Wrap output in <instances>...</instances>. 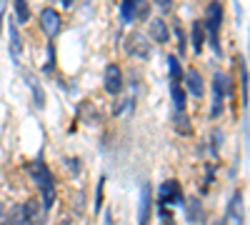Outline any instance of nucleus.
Segmentation results:
<instances>
[{
  "instance_id": "20e7f679",
  "label": "nucleus",
  "mask_w": 250,
  "mask_h": 225,
  "mask_svg": "<svg viewBox=\"0 0 250 225\" xmlns=\"http://www.w3.org/2000/svg\"><path fill=\"white\" fill-rule=\"evenodd\" d=\"M185 198H183V188H180V183L178 180H165L160 183V188H158V205H165V208H173V205H180Z\"/></svg>"
},
{
  "instance_id": "9d476101",
  "label": "nucleus",
  "mask_w": 250,
  "mask_h": 225,
  "mask_svg": "<svg viewBox=\"0 0 250 225\" xmlns=\"http://www.w3.org/2000/svg\"><path fill=\"white\" fill-rule=\"evenodd\" d=\"M185 93H190L195 98H203L205 95V83H203V75L198 70H188L185 73Z\"/></svg>"
},
{
  "instance_id": "7ed1b4c3",
  "label": "nucleus",
  "mask_w": 250,
  "mask_h": 225,
  "mask_svg": "<svg viewBox=\"0 0 250 225\" xmlns=\"http://www.w3.org/2000/svg\"><path fill=\"white\" fill-rule=\"evenodd\" d=\"M228 93H230L228 75H225V73H215V75H213V108H210V118H213V120L223 113V103H225Z\"/></svg>"
},
{
  "instance_id": "f03ea898",
  "label": "nucleus",
  "mask_w": 250,
  "mask_h": 225,
  "mask_svg": "<svg viewBox=\"0 0 250 225\" xmlns=\"http://www.w3.org/2000/svg\"><path fill=\"white\" fill-rule=\"evenodd\" d=\"M220 25H223V5L220 0H210L205 8V38H210V45L213 50L220 55Z\"/></svg>"
},
{
  "instance_id": "cd10ccee",
  "label": "nucleus",
  "mask_w": 250,
  "mask_h": 225,
  "mask_svg": "<svg viewBox=\"0 0 250 225\" xmlns=\"http://www.w3.org/2000/svg\"><path fill=\"white\" fill-rule=\"evenodd\" d=\"M5 8H8V0H0V28H3V18H5Z\"/></svg>"
},
{
  "instance_id": "f257e3e1",
  "label": "nucleus",
  "mask_w": 250,
  "mask_h": 225,
  "mask_svg": "<svg viewBox=\"0 0 250 225\" xmlns=\"http://www.w3.org/2000/svg\"><path fill=\"white\" fill-rule=\"evenodd\" d=\"M28 173H30V178L35 180V185L40 188V195H43V208H45V213L55 205V175H53V170L48 168V163L45 160H33V163H28Z\"/></svg>"
},
{
  "instance_id": "c756f323",
  "label": "nucleus",
  "mask_w": 250,
  "mask_h": 225,
  "mask_svg": "<svg viewBox=\"0 0 250 225\" xmlns=\"http://www.w3.org/2000/svg\"><path fill=\"white\" fill-rule=\"evenodd\" d=\"M60 5H62V8H70V5H73V0H60Z\"/></svg>"
},
{
  "instance_id": "2f4dec72",
  "label": "nucleus",
  "mask_w": 250,
  "mask_h": 225,
  "mask_svg": "<svg viewBox=\"0 0 250 225\" xmlns=\"http://www.w3.org/2000/svg\"><path fill=\"white\" fill-rule=\"evenodd\" d=\"M213 225H225V223H223V220H215V223H213Z\"/></svg>"
},
{
  "instance_id": "dca6fc26",
  "label": "nucleus",
  "mask_w": 250,
  "mask_h": 225,
  "mask_svg": "<svg viewBox=\"0 0 250 225\" xmlns=\"http://www.w3.org/2000/svg\"><path fill=\"white\" fill-rule=\"evenodd\" d=\"M140 3H143V0H123V3H120V20H123V23H130V20L138 15Z\"/></svg>"
},
{
  "instance_id": "a211bd4d",
  "label": "nucleus",
  "mask_w": 250,
  "mask_h": 225,
  "mask_svg": "<svg viewBox=\"0 0 250 225\" xmlns=\"http://www.w3.org/2000/svg\"><path fill=\"white\" fill-rule=\"evenodd\" d=\"M15 20L20 25L30 20V8H28V0H15Z\"/></svg>"
},
{
  "instance_id": "1a4fd4ad",
  "label": "nucleus",
  "mask_w": 250,
  "mask_h": 225,
  "mask_svg": "<svg viewBox=\"0 0 250 225\" xmlns=\"http://www.w3.org/2000/svg\"><path fill=\"white\" fill-rule=\"evenodd\" d=\"M23 213H25V218H28L30 225H43V220H45V208L40 205L38 198H30V200L25 203V205H23Z\"/></svg>"
},
{
  "instance_id": "bb28decb",
  "label": "nucleus",
  "mask_w": 250,
  "mask_h": 225,
  "mask_svg": "<svg viewBox=\"0 0 250 225\" xmlns=\"http://www.w3.org/2000/svg\"><path fill=\"white\" fill-rule=\"evenodd\" d=\"M155 5L160 8V13H168L173 8V0H155Z\"/></svg>"
},
{
  "instance_id": "f8f14e48",
  "label": "nucleus",
  "mask_w": 250,
  "mask_h": 225,
  "mask_svg": "<svg viewBox=\"0 0 250 225\" xmlns=\"http://www.w3.org/2000/svg\"><path fill=\"white\" fill-rule=\"evenodd\" d=\"M183 203H185V218H188V223L198 225V223L205 220L203 205H200V198H188V200H183Z\"/></svg>"
},
{
  "instance_id": "4be33fe9",
  "label": "nucleus",
  "mask_w": 250,
  "mask_h": 225,
  "mask_svg": "<svg viewBox=\"0 0 250 225\" xmlns=\"http://www.w3.org/2000/svg\"><path fill=\"white\" fill-rule=\"evenodd\" d=\"M168 70H170V83H180L183 68H180V63H178V58H175V55L168 58Z\"/></svg>"
},
{
  "instance_id": "0eeeda50",
  "label": "nucleus",
  "mask_w": 250,
  "mask_h": 225,
  "mask_svg": "<svg viewBox=\"0 0 250 225\" xmlns=\"http://www.w3.org/2000/svg\"><path fill=\"white\" fill-rule=\"evenodd\" d=\"M103 85H105V93H110V95H120V93H123V70H120V65L110 63V65L105 68Z\"/></svg>"
},
{
  "instance_id": "412c9836",
  "label": "nucleus",
  "mask_w": 250,
  "mask_h": 225,
  "mask_svg": "<svg viewBox=\"0 0 250 225\" xmlns=\"http://www.w3.org/2000/svg\"><path fill=\"white\" fill-rule=\"evenodd\" d=\"M175 128L180 130V135H193V125L185 113H175Z\"/></svg>"
},
{
  "instance_id": "6e6552de",
  "label": "nucleus",
  "mask_w": 250,
  "mask_h": 225,
  "mask_svg": "<svg viewBox=\"0 0 250 225\" xmlns=\"http://www.w3.org/2000/svg\"><path fill=\"white\" fill-rule=\"evenodd\" d=\"M225 225H243V195L235 193L230 198V203H228V213L223 218Z\"/></svg>"
},
{
  "instance_id": "423d86ee",
  "label": "nucleus",
  "mask_w": 250,
  "mask_h": 225,
  "mask_svg": "<svg viewBox=\"0 0 250 225\" xmlns=\"http://www.w3.org/2000/svg\"><path fill=\"white\" fill-rule=\"evenodd\" d=\"M40 28H43V33L53 40L60 28H62V20H60V13L53 10V8H45V10H40Z\"/></svg>"
},
{
  "instance_id": "7c9ffc66",
  "label": "nucleus",
  "mask_w": 250,
  "mask_h": 225,
  "mask_svg": "<svg viewBox=\"0 0 250 225\" xmlns=\"http://www.w3.org/2000/svg\"><path fill=\"white\" fill-rule=\"evenodd\" d=\"M5 218V213H3V203H0V220H3Z\"/></svg>"
},
{
  "instance_id": "39448f33",
  "label": "nucleus",
  "mask_w": 250,
  "mask_h": 225,
  "mask_svg": "<svg viewBox=\"0 0 250 225\" xmlns=\"http://www.w3.org/2000/svg\"><path fill=\"white\" fill-rule=\"evenodd\" d=\"M125 50H128L130 55H135V58H140V60L150 58V43L143 33H130L128 40H125Z\"/></svg>"
},
{
  "instance_id": "393cba45",
  "label": "nucleus",
  "mask_w": 250,
  "mask_h": 225,
  "mask_svg": "<svg viewBox=\"0 0 250 225\" xmlns=\"http://www.w3.org/2000/svg\"><path fill=\"white\" fill-rule=\"evenodd\" d=\"M175 38H178V53H180V58H183V55H185V33H183L180 23L175 25Z\"/></svg>"
},
{
  "instance_id": "b1692460",
  "label": "nucleus",
  "mask_w": 250,
  "mask_h": 225,
  "mask_svg": "<svg viewBox=\"0 0 250 225\" xmlns=\"http://www.w3.org/2000/svg\"><path fill=\"white\" fill-rule=\"evenodd\" d=\"M53 68H55V45H53V40L48 43V63H45V73H53Z\"/></svg>"
},
{
  "instance_id": "4468645a",
  "label": "nucleus",
  "mask_w": 250,
  "mask_h": 225,
  "mask_svg": "<svg viewBox=\"0 0 250 225\" xmlns=\"http://www.w3.org/2000/svg\"><path fill=\"white\" fill-rule=\"evenodd\" d=\"M8 35H10V58H13V63H18V60H20V53H23V38H20L15 23L8 25Z\"/></svg>"
},
{
  "instance_id": "a878e982",
  "label": "nucleus",
  "mask_w": 250,
  "mask_h": 225,
  "mask_svg": "<svg viewBox=\"0 0 250 225\" xmlns=\"http://www.w3.org/2000/svg\"><path fill=\"white\" fill-rule=\"evenodd\" d=\"M103 185H105V180H100V185H98V200H95V213H100V205H103Z\"/></svg>"
},
{
  "instance_id": "f3484780",
  "label": "nucleus",
  "mask_w": 250,
  "mask_h": 225,
  "mask_svg": "<svg viewBox=\"0 0 250 225\" xmlns=\"http://www.w3.org/2000/svg\"><path fill=\"white\" fill-rule=\"evenodd\" d=\"M190 38H193V50L200 53L203 45H205V28H203L200 20H195V23H193V33H190Z\"/></svg>"
},
{
  "instance_id": "6ab92c4d",
  "label": "nucleus",
  "mask_w": 250,
  "mask_h": 225,
  "mask_svg": "<svg viewBox=\"0 0 250 225\" xmlns=\"http://www.w3.org/2000/svg\"><path fill=\"white\" fill-rule=\"evenodd\" d=\"M5 218H8V225H30L28 218H25V213H23V205H15Z\"/></svg>"
},
{
  "instance_id": "5701e85b",
  "label": "nucleus",
  "mask_w": 250,
  "mask_h": 225,
  "mask_svg": "<svg viewBox=\"0 0 250 225\" xmlns=\"http://www.w3.org/2000/svg\"><path fill=\"white\" fill-rule=\"evenodd\" d=\"M238 63H240V83H243V108H248V65H245V58H240Z\"/></svg>"
},
{
  "instance_id": "9b49d317",
  "label": "nucleus",
  "mask_w": 250,
  "mask_h": 225,
  "mask_svg": "<svg viewBox=\"0 0 250 225\" xmlns=\"http://www.w3.org/2000/svg\"><path fill=\"white\" fill-rule=\"evenodd\" d=\"M148 33H150V38L155 40V43H168L170 40V28H168V23H165L163 18H153L150 20Z\"/></svg>"
},
{
  "instance_id": "aec40b11",
  "label": "nucleus",
  "mask_w": 250,
  "mask_h": 225,
  "mask_svg": "<svg viewBox=\"0 0 250 225\" xmlns=\"http://www.w3.org/2000/svg\"><path fill=\"white\" fill-rule=\"evenodd\" d=\"M25 80H28V85L33 88V95H35V105H38V108H43V105H45V93H43V88H40V85L35 83V78H33V75H25Z\"/></svg>"
},
{
  "instance_id": "c85d7f7f",
  "label": "nucleus",
  "mask_w": 250,
  "mask_h": 225,
  "mask_svg": "<svg viewBox=\"0 0 250 225\" xmlns=\"http://www.w3.org/2000/svg\"><path fill=\"white\" fill-rule=\"evenodd\" d=\"M163 225H175V220L170 215H163Z\"/></svg>"
},
{
  "instance_id": "2eb2a0df",
  "label": "nucleus",
  "mask_w": 250,
  "mask_h": 225,
  "mask_svg": "<svg viewBox=\"0 0 250 225\" xmlns=\"http://www.w3.org/2000/svg\"><path fill=\"white\" fill-rule=\"evenodd\" d=\"M170 95H173V105H175V113H185V105H188V93L180 83H170Z\"/></svg>"
},
{
  "instance_id": "ddd939ff",
  "label": "nucleus",
  "mask_w": 250,
  "mask_h": 225,
  "mask_svg": "<svg viewBox=\"0 0 250 225\" xmlns=\"http://www.w3.org/2000/svg\"><path fill=\"white\" fill-rule=\"evenodd\" d=\"M150 220V185H143L140 190V210H138V225H148Z\"/></svg>"
}]
</instances>
